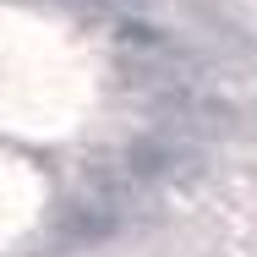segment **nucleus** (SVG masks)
Listing matches in <instances>:
<instances>
[{
	"label": "nucleus",
	"mask_w": 257,
	"mask_h": 257,
	"mask_svg": "<svg viewBox=\"0 0 257 257\" xmlns=\"http://www.w3.org/2000/svg\"><path fill=\"white\" fill-rule=\"evenodd\" d=\"M120 170H126L132 181H143V186H154V181H192V175H203V148H197L192 137L159 126V132L137 137V143L126 148V164H120Z\"/></svg>",
	"instance_id": "1"
}]
</instances>
